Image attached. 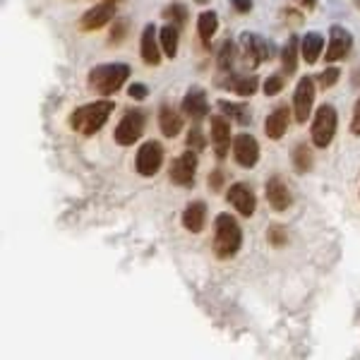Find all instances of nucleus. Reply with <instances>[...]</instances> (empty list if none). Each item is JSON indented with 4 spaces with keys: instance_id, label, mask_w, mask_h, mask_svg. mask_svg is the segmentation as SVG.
Returning a JSON list of instances; mask_svg holds the SVG:
<instances>
[{
    "instance_id": "1",
    "label": "nucleus",
    "mask_w": 360,
    "mask_h": 360,
    "mask_svg": "<svg viewBox=\"0 0 360 360\" xmlns=\"http://www.w3.org/2000/svg\"><path fill=\"white\" fill-rule=\"evenodd\" d=\"M111 113H113L111 98L84 103V106L75 108L72 115H70V127H72L75 132H79L82 137H94L96 132L108 123Z\"/></svg>"
},
{
    "instance_id": "2",
    "label": "nucleus",
    "mask_w": 360,
    "mask_h": 360,
    "mask_svg": "<svg viewBox=\"0 0 360 360\" xmlns=\"http://www.w3.org/2000/svg\"><path fill=\"white\" fill-rule=\"evenodd\" d=\"M243 248V229L231 214H219L214 221V255L219 259H231Z\"/></svg>"
},
{
    "instance_id": "3",
    "label": "nucleus",
    "mask_w": 360,
    "mask_h": 360,
    "mask_svg": "<svg viewBox=\"0 0 360 360\" xmlns=\"http://www.w3.org/2000/svg\"><path fill=\"white\" fill-rule=\"evenodd\" d=\"M127 77H130V65L125 63H103V65L91 68L89 72V89H94L96 94H115L120 89Z\"/></svg>"
},
{
    "instance_id": "4",
    "label": "nucleus",
    "mask_w": 360,
    "mask_h": 360,
    "mask_svg": "<svg viewBox=\"0 0 360 360\" xmlns=\"http://www.w3.org/2000/svg\"><path fill=\"white\" fill-rule=\"evenodd\" d=\"M336 127H339L336 108L332 103H322V106L317 108L315 118H312V127H310L312 144H315L317 149H327L336 135Z\"/></svg>"
},
{
    "instance_id": "5",
    "label": "nucleus",
    "mask_w": 360,
    "mask_h": 360,
    "mask_svg": "<svg viewBox=\"0 0 360 360\" xmlns=\"http://www.w3.org/2000/svg\"><path fill=\"white\" fill-rule=\"evenodd\" d=\"M144 127H147V111H142V108L127 111L113 130L115 144H120V147H132V144L144 135Z\"/></svg>"
},
{
    "instance_id": "6",
    "label": "nucleus",
    "mask_w": 360,
    "mask_h": 360,
    "mask_svg": "<svg viewBox=\"0 0 360 360\" xmlns=\"http://www.w3.org/2000/svg\"><path fill=\"white\" fill-rule=\"evenodd\" d=\"M168 178H171V183L178 185V188H193L195 178H197V152L195 149H188L185 154H180L173 159Z\"/></svg>"
},
{
    "instance_id": "7",
    "label": "nucleus",
    "mask_w": 360,
    "mask_h": 360,
    "mask_svg": "<svg viewBox=\"0 0 360 360\" xmlns=\"http://www.w3.org/2000/svg\"><path fill=\"white\" fill-rule=\"evenodd\" d=\"M164 166V147L159 142H144L135 156V171L144 178H152Z\"/></svg>"
},
{
    "instance_id": "8",
    "label": "nucleus",
    "mask_w": 360,
    "mask_h": 360,
    "mask_svg": "<svg viewBox=\"0 0 360 360\" xmlns=\"http://www.w3.org/2000/svg\"><path fill=\"white\" fill-rule=\"evenodd\" d=\"M240 46H243V60H245V65L250 68H257L266 63L274 53V49H271L269 41H264L259 34H252V32H245L240 37Z\"/></svg>"
},
{
    "instance_id": "9",
    "label": "nucleus",
    "mask_w": 360,
    "mask_h": 360,
    "mask_svg": "<svg viewBox=\"0 0 360 360\" xmlns=\"http://www.w3.org/2000/svg\"><path fill=\"white\" fill-rule=\"evenodd\" d=\"M312 103H315V79L300 77L298 86L293 94V118L298 123H305L312 113Z\"/></svg>"
},
{
    "instance_id": "10",
    "label": "nucleus",
    "mask_w": 360,
    "mask_h": 360,
    "mask_svg": "<svg viewBox=\"0 0 360 360\" xmlns=\"http://www.w3.org/2000/svg\"><path fill=\"white\" fill-rule=\"evenodd\" d=\"M353 49V37L348 29H344L341 25H334L329 29V44H327V51H324V60L329 63H336V60H344L348 58Z\"/></svg>"
},
{
    "instance_id": "11",
    "label": "nucleus",
    "mask_w": 360,
    "mask_h": 360,
    "mask_svg": "<svg viewBox=\"0 0 360 360\" xmlns=\"http://www.w3.org/2000/svg\"><path fill=\"white\" fill-rule=\"evenodd\" d=\"M115 17V0H103V3L89 8L79 17V29L82 32H96V29L106 27L108 22H113Z\"/></svg>"
},
{
    "instance_id": "12",
    "label": "nucleus",
    "mask_w": 360,
    "mask_h": 360,
    "mask_svg": "<svg viewBox=\"0 0 360 360\" xmlns=\"http://www.w3.org/2000/svg\"><path fill=\"white\" fill-rule=\"evenodd\" d=\"M226 202L236 209L240 217H252L257 209V197H255L252 188L248 183H233L226 193Z\"/></svg>"
},
{
    "instance_id": "13",
    "label": "nucleus",
    "mask_w": 360,
    "mask_h": 360,
    "mask_svg": "<svg viewBox=\"0 0 360 360\" xmlns=\"http://www.w3.org/2000/svg\"><path fill=\"white\" fill-rule=\"evenodd\" d=\"M231 152H233L236 164L243 168H252V166H257V161H259V144H257V139L252 135H248V132H243V135H238L233 139Z\"/></svg>"
},
{
    "instance_id": "14",
    "label": "nucleus",
    "mask_w": 360,
    "mask_h": 360,
    "mask_svg": "<svg viewBox=\"0 0 360 360\" xmlns=\"http://www.w3.org/2000/svg\"><path fill=\"white\" fill-rule=\"evenodd\" d=\"M212 147L217 159H226L229 156V147H233V139H231V123L226 115H212Z\"/></svg>"
},
{
    "instance_id": "15",
    "label": "nucleus",
    "mask_w": 360,
    "mask_h": 360,
    "mask_svg": "<svg viewBox=\"0 0 360 360\" xmlns=\"http://www.w3.org/2000/svg\"><path fill=\"white\" fill-rule=\"evenodd\" d=\"M266 202L274 212H286L288 207L293 205V195H291V188L288 183L283 180L281 176H271L266 180Z\"/></svg>"
},
{
    "instance_id": "16",
    "label": "nucleus",
    "mask_w": 360,
    "mask_h": 360,
    "mask_svg": "<svg viewBox=\"0 0 360 360\" xmlns=\"http://www.w3.org/2000/svg\"><path fill=\"white\" fill-rule=\"evenodd\" d=\"M139 56H142L144 65H152L156 68L164 58V49H161L159 41V29L154 25H147L142 32V41H139Z\"/></svg>"
},
{
    "instance_id": "17",
    "label": "nucleus",
    "mask_w": 360,
    "mask_h": 360,
    "mask_svg": "<svg viewBox=\"0 0 360 360\" xmlns=\"http://www.w3.org/2000/svg\"><path fill=\"white\" fill-rule=\"evenodd\" d=\"M180 108H183V113L188 115V118H193V120H202V118H207V113H209L207 91L202 89V86H190V89L185 91V96H183V103H180Z\"/></svg>"
},
{
    "instance_id": "18",
    "label": "nucleus",
    "mask_w": 360,
    "mask_h": 360,
    "mask_svg": "<svg viewBox=\"0 0 360 360\" xmlns=\"http://www.w3.org/2000/svg\"><path fill=\"white\" fill-rule=\"evenodd\" d=\"M288 123H291V108H288V106H276L264 120L266 137H269V139H281L283 135H286Z\"/></svg>"
},
{
    "instance_id": "19",
    "label": "nucleus",
    "mask_w": 360,
    "mask_h": 360,
    "mask_svg": "<svg viewBox=\"0 0 360 360\" xmlns=\"http://www.w3.org/2000/svg\"><path fill=\"white\" fill-rule=\"evenodd\" d=\"M205 221H207V205L205 202H190L183 212V226L190 231V233H202L205 229Z\"/></svg>"
},
{
    "instance_id": "20",
    "label": "nucleus",
    "mask_w": 360,
    "mask_h": 360,
    "mask_svg": "<svg viewBox=\"0 0 360 360\" xmlns=\"http://www.w3.org/2000/svg\"><path fill=\"white\" fill-rule=\"evenodd\" d=\"M183 115H180L173 106H161L159 108V127L166 137H178L183 132Z\"/></svg>"
},
{
    "instance_id": "21",
    "label": "nucleus",
    "mask_w": 360,
    "mask_h": 360,
    "mask_svg": "<svg viewBox=\"0 0 360 360\" xmlns=\"http://www.w3.org/2000/svg\"><path fill=\"white\" fill-rule=\"evenodd\" d=\"M322 49H324V37L319 32H307L303 41H300V56H303L307 65H315L319 56H322Z\"/></svg>"
},
{
    "instance_id": "22",
    "label": "nucleus",
    "mask_w": 360,
    "mask_h": 360,
    "mask_svg": "<svg viewBox=\"0 0 360 360\" xmlns=\"http://www.w3.org/2000/svg\"><path fill=\"white\" fill-rule=\"evenodd\" d=\"M300 58H303V56H300V41H298V37H291L286 41V46H283V51H281V68H283V75H286V77L295 75Z\"/></svg>"
},
{
    "instance_id": "23",
    "label": "nucleus",
    "mask_w": 360,
    "mask_h": 360,
    "mask_svg": "<svg viewBox=\"0 0 360 360\" xmlns=\"http://www.w3.org/2000/svg\"><path fill=\"white\" fill-rule=\"evenodd\" d=\"M257 84H259V79L255 77V75H231V77L226 79V86L243 98L252 96L255 91H257Z\"/></svg>"
},
{
    "instance_id": "24",
    "label": "nucleus",
    "mask_w": 360,
    "mask_h": 360,
    "mask_svg": "<svg viewBox=\"0 0 360 360\" xmlns=\"http://www.w3.org/2000/svg\"><path fill=\"white\" fill-rule=\"evenodd\" d=\"M291 161H293V168H295L298 173L312 171V166H315V156H312L310 144H305V142H298V144H295L293 152H291Z\"/></svg>"
},
{
    "instance_id": "25",
    "label": "nucleus",
    "mask_w": 360,
    "mask_h": 360,
    "mask_svg": "<svg viewBox=\"0 0 360 360\" xmlns=\"http://www.w3.org/2000/svg\"><path fill=\"white\" fill-rule=\"evenodd\" d=\"M176 25L168 22L166 27L159 29V41H161V49H164V56L166 58H176L178 56V41H180V34H178Z\"/></svg>"
},
{
    "instance_id": "26",
    "label": "nucleus",
    "mask_w": 360,
    "mask_h": 360,
    "mask_svg": "<svg viewBox=\"0 0 360 360\" xmlns=\"http://www.w3.org/2000/svg\"><path fill=\"white\" fill-rule=\"evenodd\" d=\"M219 108L226 113V118L236 120L238 125H250V123H252V115H250L245 103H233V101H226V98H221V101H219Z\"/></svg>"
},
{
    "instance_id": "27",
    "label": "nucleus",
    "mask_w": 360,
    "mask_h": 360,
    "mask_svg": "<svg viewBox=\"0 0 360 360\" xmlns=\"http://www.w3.org/2000/svg\"><path fill=\"white\" fill-rule=\"evenodd\" d=\"M217 29H219V15L217 13H202L200 17H197V34H200V39L205 46H209L212 37L217 34Z\"/></svg>"
},
{
    "instance_id": "28",
    "label": "nucleus",
    "mask_w": 360,
    "mask_h": 360,
    "mask_svg": "<svg viewBox=\"0 0 360 360\" xmlns=\"http://www.w3.org/2000/svg\"><path fill=\"white\" fill-rule=\"evenodd\" d=\"M164 17L171 25H176V27H183L185 22H188V8H185L183 3H171V5H166L164 8Z\"/></svg>"
},
{
    "instance_id": "29",
    "label": "nucleus",
    "mask_w": 360,
    "mask_h": 360,
    "mask_svg": "<svg viewBox=\"0 0 360 360\" xmlns=\"http://www.w3.org/2000/svg\"><path fill=\"white\" fill-rule=\"evenodd\" d=\"M236 60V44L233 41H224L221 49H219V58H217V68L226 72V70H231Z\"/></svg>"
},
{
    "instance_id": "30",
    "label": "nucleus",
    "mask_w": 360,
    "mask_h": 360,
    "mask_svg": "<svg viewBox=\"0 0 360 360\" xmlns=\"http://www.w3.org/2000/svg\"><path fill=\"white\" fill-rule=\"evenodd\" d=\"M286 75L283 72H278V75H269V77L264 79V84H262V89H264V94L266 96H276L278 91L283 89V84H286Z\"/></svg>"
},
{
    "instance_id": "31",
    "label": "nucleus",
    "mask_w": 360,
    "mask_h": 360,
    "mask_svg": "<svg viewBox=\"0 0 360 360\" xmlns=\"http://www.w3.org/2000/svg\"><path fill=\"white\" fill-rule=\"evenodd\" d=\"M185 144H188V149H195V152H202V149L207 147L205 132H202L200 127H193V130L188 132V137H185Z\"/></svg>"
},
{
    "instance_id": "32",
    "label": "nucleus",
    "mask_w": 360,
    "mask_h": 360,
    "mask_svg": "<svg viewBox=\"0 0 360 360\" xmlns=\"http://www.w3.org/2000/svg\"><path fill=\"white\" fill-rule=\"evenodd\" d=\"M339 77H341L339 68H327L324 72L317 75V84L322 86V89H329V86H334L336 82H339Z\"/></svg>"
},
{
    "instance_id": "33",
    "label": "nucleus",
    "mask_w": 360,
    "mask_h": 360,
    "mask_svg": "<svg viewBox=\"0 0 360 360\" xmlns=\"http://www.w3.org/2000/svg\"><path fill=\"white\" fill-rule=\"evenodd\" d=\"M266 238H269V243L274 248H283L288 243V233H286V229H283L281 224H274L269 229V233H266Z\"/></svg>"
},
{
    "instance_id": "34",
    "label": "nucleus",
    "mask_w": 360,
    "mask_h": 360,
    "mask_svg": "<svg viewBox=\"0 0 360 360\" xmlns=\"http://www.w3.org/2000/svg\"><path fill=\"white\" fill-rule=\"evenodd\" d=\"M127 37V22L125 20H113V29H111V39H108V44L111 46H118L123 44Z\"/></svg>"
},
{
    "instance_id": "35",
    "label": "nucleus",
    "mask_w": 360,
    "mask_h": 360,
    "mask_svg": "<svg viewBox=\"0 0 360 360\" xmlns=\"http://www.w3.org/2000/svg\"><path fill=\"white\" fill-rule=\"evenodd\" d=\"M224 183H226V178H224V171H221V168H217V171L209 173V188H212L214 193L224 190Z\"/></svg>"
},
{
    "instance_id": "36",
    "label": "nucleus",
    "mask_w": 360,
    "mask_h": 360,
    "mask_svg": "<svg viewBox=\"0 0 360 360\" xmlns=\"http://www.w3.org/2000/svg\"><path fill=\"white\" fill-rule=\"evenodd\" d=\"M127 94L135 98V101H142V98H147L149 89H147V84H142V82H132L130 86H127Z\"/></svg>"
},
{
    "instance_id": "37",
    "label": "nucleus",
    "mask_w": 360,
    "mask_h": 360,
    "mask_svg": "<svg viewBox=\"0 0 360 360\" xmlns=\"http://www.w3.org/2000/svg\"><path fill=\"white\" fill-rule=\"evenodd\" d=\"M351 135L360 137V96H358L356 106H353V115H351Z\"/></svg>"
},
{
    "instance_id": "38",
    "label": "nucleus",
    "mask_w": 360,
    "mask_h": 360,
    "mask_svg": "<svg viewBox=\"0 0 360 360\" xmlns=\"http://www.w3.org/2000/svg\"><path fill=\"white\" fill-rule=\"evenodd\" d=\"M236 13H250L252 10V0H231Z\"/></svg>"
},
{
    "instance_id": "39",
    "label": "nucleus",
    "mask_w": 360,
    "mask_h": 360,
    "mask_svg": "<svg viewBox=\"0 0 360 360\" xmlns=\"http://www.w3.org/2000/svg\"><path fill=\"white\" fill-rule=\"evenodd\" d=\"M283 17H286V22H291V25H300V22H303V17H300V13H295V10H286Z\"/></svg>"
},
{
    "instance_id": "40",
    "label": "nucleus",
    "mask_w": 360,
    "mask_h": 360,
    "mask_svg": "<svg viewBox=\"0 0 360 360\" xmlns=\"http://www.w3.org/2000/svg\"><path fill=\"white\" fill-rule=\"evenodd\" d=\"M295 5H300V8H305V10H315L317 0H295Z\"/></svg>"
},
{
    "instance_id": "41",
    "label": "nucleus",
    "mask_w": 360,
    "mask_h": 360,
    "mask_svg": "<svg viewBox=\"0 0 360 360\" xmlns=\"http://www.w3.org/2000/svg\"><path fill=\"white\" fill-rule=\"evenodd\" d=\"M356 5H358V8H360V0H356Z\"/></svg>"
}]
</instances>
